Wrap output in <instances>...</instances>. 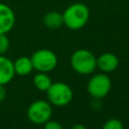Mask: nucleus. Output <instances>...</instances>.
<instances>
[{
	"label": "nucleus",
	"mask_w": 129,
	"mask_h": 129,
	"mask_svg": "<svg viewBox=\"0 0 129 129\" xmlns=\"http://www.w3.org/2000/svg\"><path fill=\"white\" fill-rule=\"evenodd\" d=\"M61 14L63 25L72 30H79L83 28L88 23L90 18L89 7L82 2L71 4Z\"/></svg>",
	"instance_id": "obj_1"
},
{
	"label": "nucleus",
	"mask_w": 129,
	"mask_h": 129,
	"mask_svg": "<svg viewBox=\"0 0 129 129\" xmlns=\"http://www.w3.org/2000/svg\"><path fill=\"white\" fill-rule=\"evenodd\" d=\"M71 66L80 75H90L97 69V57L90 50L80 48L73 52Z\"/></svg>",
	"instance_id": "obj_2"
},
{
	"label": "nucleus",
	"mask_w": 129,
	"mask_h": 129,
	"mask_svg": "<svg viewBox=\"0 0 129 129\" xmlns=\"http://www.w3.org/2000/svg\"><path fill=\"white\" fill-rule=\"evenodd\" d=\"M46 95L48 102L56 107H64L69 105L74 96L72 88L62 82L52 83L46 91Z\"/></svg>",
	"instance_id": "obj_3"
},
{
	"label": "nucleus",
	"mask_w": 129,
	"mask_h": 129,
	"mask_svg": "<svg viewBox=\"0 0 129 129\" xmlns=\"http://www.w3.org/2000/svg\"><path fill=\"white\" fill-rule=\"evenodd\" d=\"M33 69L40 73H48L55 69L57 64L56 54L47 48H40L34 51L31 55Z\"/></svg>",
	"instance_id": "obj_4"
},
{
	"label": "nucleus",
	"mask_w": 129,
	"mask_h": 129,
	"mask_svg": "<svg viewBox=\"0 0 129 129\" xmlns=\"http://www.w3.org/2000/svg\"><path fill=\"white\" fill-rule=\"evenodd\" d=\"M52 114V107L49 102L43 100H37L32 102L27 109V117L33 123L37 125L47 122Z\"/></svg>",
	"instance_id": "obj_5"
},
{
	"label": "nucleus",
	"mask_w": 129,
	"mask_h": 129,
	"mask_svg": "<svg viewBox=\"0 0 129 129\" xmlns=\"http://www.w3.org/2000/svg\"><path fill=\"white\" fill-rule=\"evenodd\" d=\"M112 87L111 79L106 74L94 75L88 82V93L95 99H102L106 97Z\"/></svg>",
	"instance_id": "obj_6"
},
{
	"label": "nucleus",
	"mask_w": 129,
	"mask_h": 129,
	"mask_svg": "<svg viewBox=\"0 0 129 129\" xmlns=\"http://www.w3.org/2000/svg\"><path fill=\"white\" fill-rule=\"evenodd\" d=\"M15 24V14L12 8L5 4L0 3V34H7Z\"/></svg>",
	"instance_id": "obj_7"
},
{
	"label": "nucleus",
	"mask_w": 129,
	"mask_h": 129,
	"mask_svg": "<svg viewBox=\"0 0 129 129\" xmlns=\"http://www.w3.org/2000/svg\"><path fill=\"white\" fill-rule=\"evenodd\" d=\"M119 66V59L112 52H104L97 57V68L103 73L114 72Z\"/></svg>",
	"instance_id": "obj_8"
},
{
	"label": "nucleus",
	"mask_w": 129,
	"mask_h": 129,
	"mask_svg": "<svg viewBox=\"0 0 129 129\" xmlns=\"http://www.w3.org/2000/svg\"><path fill=\"white\" fill-rule=\"evenodd\" d=\"M14 76L13 61L7 56H4V54H0V85H7L13 80Z\"/></svg>",
	"instance_id": "obj_9"
},
{
	"label": "nucleus",
	"mask_w": 129,
	"mask_h": 129,
	"mask_svg": "<svg viewBox=\"0 0 129 129\" xmlns=\"http://www.w3.org/2000/svg\"><path fill=\"white\" fill-rule=\"evenodd\" d=\"M13 68L15 75L18 76H27L32 72V70H34L31 58L28 56L18 57L15 61H13Z\"/></svg>",
	"instance_id": "obj_10"
},
{
	"label": "nucleus",
	"mask_w": 129,
	"mask_h": 129,
	"mask_svg": "<svg viewBox=\"0 0 129 129\" xmlns=\"http://www.w3.org/2000/svg\"><path fill=\"white\" fill-rule=\"evenodd\" d=\"M42 21L48 29H57L61 25H63L62 14L58 11H48L43 16Z\"/></svg>",
	"instance_id": "obj_11"
},
{
	"label": "nucleus",
	"mask_w": 129,
	"mask_h": 129,
	"mask_svg": "<svg viewBox=\"0 0 129 129\" xmlns=\"http://www.w3.org/2000/svg\"><path fill=\"white\" fill-rule=\"evenodd\" d=\"M52 84L51 79L46 75V73H38L33 77V85L35 88L41 92H46L50 85Z\"/></svg>",
	"instance_id": "obj_12"
},
{
	"label": "nucleus",
	"mask_w": 129,
	"mask_h": 129,
	"mask_svg": "<svg viewBox=\"0 0 129 129\" xmlns=\"http://www.w3.org/2000/svg\"><path fill=\"white\" fill-rule=\"evenodd\" d=\"M102 129H124V126L119 119L111 118L104 123Z\"/></svg>",
	"instance_id": "obj_13"
},
{
	"label": "nucleus",
	"mask_w": 129,
	"mask_h": 129,
	"mask_svg": "<svg viewBox=\"0 0 129 129\" xmlns=\"http://www.w3.org/2000/svg\"><path fill=\"white\" fill-rule=\"evenodd\" d=\"M10 46V41L9 38L6 34L1 33L0 34V54H5Z\"/></svg>",
	"instance_id": "obj_14"
},
{
	"label": "nucleus",
	"mask_w": 129,
	"mask_h": 129,
	"mask_svg": "<svg viewBox=\"0 0 129 129\" xmlns=\"http://www.w3.org/2000/svg\"><path fill=\"white\" fill-rule=\"evenodd\" d=\"M44 129H63V128L58 122L49 119L47 122L44 123Z\"/></svg>",
	"instance_id": "obj_15"
},
{
	"label": "nucleus",
	"mask_w": 129,
	"mask_h": 129,
	"mask_svg": "<svg viewBox=\"0 0 129 129\" xmlns=\"http://www.w3.org/2000/svg\"><path fill=\"white\" fill-rule=\"evenodd\" d=\"M6 97V90L4 88V86L0 85V102H2Z\"/></svg>",
	"instance_id": "obj_16"
},
{
	"label": "nucleus",
	"mask_w": 129,
	"mask_h": 129,
	"mask_svg": "<svg viewBox=\"0 0 129 129\" xmlns=\"http://www.w3.org/2000/svg\"><path fill=\"white\" fill-rule=\"evenodd\" d=\"M71 129H86V127L82 124H75Z\"/></svg>",
	"instance_id": "obj_17"
}]
</instances>
